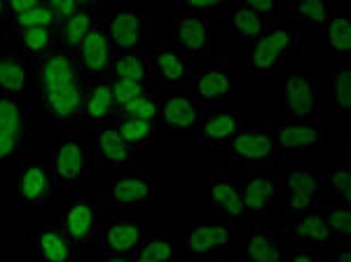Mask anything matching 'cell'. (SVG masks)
Returning <instances> with one entry per match:
<instances>
[{
    "mask_svg": "<svg viewBox=\"0 0 351 262\" xmlns=\"http://www.w3.org/2000/svg\"><path fill=\"white\" fill-rule=\"evenodd\" d=\"M56 192L52 164L45 157L19 159L10 176V197L19 206H40Z\"/></svg>",
    "mask_w": 351,
    "mask_h": 262,
    "instance_id": "1",
    "label": "cell"
},
{
    "mask_svg": "<svg viewBox=\"0 0 351 262\" xmlns=\"http://www.w3.org/2000/svg\"><path fill=\"white\" fill-rule=\"evenodd\" d=\"M298 36L300 33L291 24L265 28L251 43V49H248V71L253 75H271V73H276L286 56L295 49Z\"/></svg>",
    "mask_w": 351,
    "mask_h": 262,
    "instance_id": "2",
    "label": "cell"
},
{
    "mask_svg": "<svg viewBox=\"0 0 351 262\" xmlns=\"http://www.w3.org/2000/svg\"><path fill=\"white\" fill-rule=\"evenodd\" d=\"M228 152L232 162L253 169H269L279 162V145L269 124H248L241 127L230 141Z\"/></svg>",
    "mask_w": 351,
    "mask_h": 262,
    "instance_id": "3",
    "label": "cell"
},
{
    "mask_svg": "<svg viewBox=\"0 0 351 262\" xmlns=\"http://www.w3.org/2000/svg\"><path fill=\"white\" fill-rule=\"evenodd\" d=\"M52 174L56 183L64 187H75L84 183L89 176V167H92V150H89V141L82 134H66L61 143L54 147L52 157Z\"/></svg>",
    "mask_w": 351,
    "mask_h": 262,
    "instance_id": "4",
    "label": "cell"
},
{
    "mask_svg": "<svg viewBox=\"0 0 351 262\" xmlns=\"http://www.w3.org/2000/svg\"><path fill=\"white\" fill-rule=\"evenodd\" d=\"M33 68H36V99L40 108L56 92H61L66 84H71L73 80L80 78L75 56H71L59 45H54L40 61H36Z\"/></svg>",
    "mask_w": 351,
    "mask_h": 262,
    "instance_id": "5",
    "label": "cell"
},
{
    "mask_svg": "<svg viewBox=\"0 0 351 262\" xmlns=\"http://www.w3.org/2000/svg\"><path fill=\"white\" fill-rule=\"evenodd\" d=\"M106 33L112 54L145 52L150 47V19L136 8L115 10L106 24Z\"/></svg>",
    "mask_w": 351,
    "mask_h": 262,
    "instance_id": "6",
    "label": "cell"
},
{
    "mask_svg": "<svg viewBox=\"0 0 351 262\" xmlns=\"http://www.w3.org/2000/svg\"><path fill=\"white\" fill-rule=\"evenodd\" d=\"M145 59L152 82H160L167 89H180L192 80V66L185 52H180L176 45H150L145 49Z\"/></svg>",
    "mask_w": 351,
    "mask_h": 262,
    "instance_id": "7",
    "label": "cell"
},
{
    "mask_svg": "<svg viewBox=\"0 0 351 262\" xmlns=\"http://www.w3.org/2000/svg\"><path fill=\"white\" fill-rule=\"evenodd\" d=\"M73 246L92 241L101 230V195H77L66 204L61 220Z\"/></svg>",
    "mask_w": 351,
    "mask_h": 262,
    "instance_id": "8",
    "label": "cell"
},
{
    "mask_svg": "<svg viewBox=\"0 0 351 262\" xmlns=\"http://www.w3.org/2000/svg\"><path fill=\"white\" fill-rule=\"evenodd\" d=\"M243 115L234 112L220 104H208L199 110V124H197V136L199 143L213 150H228L230 141L241 129Z\"/></svg>",
    "mask_w": 351,
    "mask_h": 262,
    "instance_id": "9",
    "label": "cell"
},
{
    "mask_svg": "<svg viewBox=\"0 0 351 262\" xmlns=\"http://www.w3.org/2000/svg\"><path fill=\"white\" fill-rule=\"evenodd\" d=\"M112 209H141L155 199V180L136 169H124L108 183L106 190Z\"/></svg>",
    "mask_w": 351,
    "mask_h": 262,
    "instance_id": "10",
    "label": "cell"
},
{
    "mask_svg": "<svg viewBox=\"0 0 351 262\" xmlns=\"http://www.w3.org/2000/svg\"><path fill=\"white\" fill-rule=\"evenodd\" d=\"M241 190V202H243V213L248 215H265L269 213L276 204L284 197V185H281V176L274 171H251L243 180Z\"/></svg>",
    "mask_w": 351,
    "mask_h": 262,
    "instance_id": "11",
    "label": "cell"
},
{
    "mask_svg": "<svg viewBox=\"0 0 351 262\" xmlns=\"http://www.w3.org/2000/svg\"><path fill=\"white\" fill-rule=\"evenodd\" d=\"M84 87V106H82V119L80 127L82 129H99L106 127L108 122H115L117 108L112 104V94H110V75H92L82 82Z\"/></svg>",
    "mask_w": 351,
    "mask_h": 262,
    "instance_id": "12",
    "label": "cell"
},
{
    "mask_svg": "<svg viewBox=\"0 0 351 262\" xmlns=\"http://www.w3.org/2000/svg\"><path fill=\"white\" fill-rule=\"evenodd\" d=\"M82 106H84V87H82V80L77 78L71 84H66L61 92H56L43 106V110L47 115L49 124H54L56 129H64L66 134H71V131H77V127H80Z\"/></svg>",
    "mask_w": 351,
    "mask_h": 262,
    "instance_id": "13",
    "label": "cell"
},
{
    "mask_svg": "<svg viewBox=\"0 0 351 262\" xmlns=\"http://www.w3.org/2000/svg\"><path fill=\"white\" fill-rule=\"evenodd\" d=\"M77 61V71L84 78L92 75H110V66H112V49L108 43V33H106L104 21H96L89 28V33L84 36L80 49L75 54Z\"/></svg>",
    "mask_w": 351,
    "mask_h": 262,
    "instance_id": "14",
    "label": "cell"
},
{
    "mask_svg": "<svg viewBox=\"0 0 351 262\" xmlns=\"http://www.w3.org/2000/svg\"><path fill=\"white\" fill-rule=\"evenodd\" d=\"M145 239V227L132 218H120L101 227V250L106 258L127 260L141 248Z\"/></svg>",
    "mask_w": 351,
    "mask_h": 262,
    "instance_id": "15",
    "label": "cell"
},
{
    "mask_svg": "<svg viewBox=\"0 0 351 262\" xmlns=\"http://www.w3.org/2000/svg\"><path fill=\"white\" fill-rule=\"evenodd\" d=\"M24 108L14 96L0 94V164H10L19 157L24 143Z\"/></svg>",
    "mask_w": 351,
    "mask_h": 262,
    "instance_id": "16",
    "label": "cell"
},
{
    "mask_svg": "<svg viewBox=\"0 0 351 262\" xmlns=\"http://www.w3.org/2000/svg\"><path fill=\"white\" fill-rule=\"evenodd\" d=\"M274 131L279 150H314L324 145V122L321 117H295L281 122Z\"/></svg>",
    "mask_w": 351,
    "mask_h": 262,
    "instance_id": "17",
    "label": "cell"
},
{
    "mask_svg": "<svg viewBox=\"0 0 351 262\" xmlns=\"http://www.w3.org/2000/svg\"><path fill=\"white\" fill-rule=\"evenodd\" d=\"M324 190V174L316 169H293L288 176L284 190V202L288 215H298L302 211H309Z\"/></svg>",
    "mask_w": 351,
    "mask_h": 262,
    "instance_id": "18",
    "label": "cell"
},
{
    "mask_svg": "<svg viewBox=\"0 0 351 262\" xmlns=\"http://www.w3.org/2000/svg\"><path fill=\"white\" fill-rule=\"evenodd\" d=\"M92 162L96 169H115L124 171L132 169L134 150L124 143L115 127H99L94 136V155Z\"/></svg>",
    "mask_w": 351,
    "mask_h": 262,
    "instance_id": "19",
    "label": "cell"
},
{
    "mask_svg": "<svg viewBox=\"0 0 351 262\" xmlns=\"http://www.w3.org/2000/svg\"><path fill=\"white\" fill-rule=\"evenodd\" d=\"M176 47L188 56H208L211 52V26L204 14H183L173 21Z\"/></svg>",
    "mask_w": 351,
    "mask_h": 262,
    "instance_id": "20",
    "label": "cell"
},
{
    "mask_svg": "<svg viewBox=\"0 0 351 262\" xmlns=\"http://www.w3.org/2000/svg\"><path fill=\"white\" fill-rule=\"evenodd\" d=\"M188 253L195 258H218L230 248V223L213 220L208 225H197L188 232Z\"/></svg>",
    "mask_w": 351,
    "mask_h": 262,
    "instance_id": "21",
    "label": "cell"
},
{
    "mask_svg": "<svg viewBox=\"0 0 351 262\" xmlns=\"http://www.w3.org/2000/svg\"><path fill=\"white\" fill-rule=\"evenodd\" d=\"M28 59L31 56L24 49L0 56V94L3 96L21 99L24 94H28L33 82V68L28 64Z\"/></svg>",
    "mask_w": 351,
    "mask_h": 262,
    "instance_id": "22",
    "label": "cell"
},
{
    "mask_svg": "<svg viewBox=\"0 0 351 262\" xmlns=\"http://www.w3.org/2000/svg\"><path fill=\"white\" fill-rule=\"evenodd\" d=\"M199 101L190 94H169L160 101V122L167 129L195 131L199 124Z\"/></svg>",
    "mask_w": 351,
    "mask_h": 262,
    "instance_id": "23",
    "label": "cell"
},
{
    "mask_svg": "<svg viewBox=\"0 0 351 262\" xmlns=\"http://www.w3.org/2000/svg\"><path fill=\"white\" fill-rule=\"evenodd\" d=\"M335 16L332 0H293L291 3V26L298 33H319Z\"/></svg>",
    "mask_w": 351,
    "mask_h": 262,
    "instance_id": "24",
    "label": "cell"
},
{
    "mask_svg": "<svg viewBox=\"0 0 351 262\" xmlns=\"http://www.w3.org/2000/svg\"><path fill=\"white\" fill-rule=\"evenodd\" d=\"M232 89V73L225 64H208L195 75V99L208 104H223Z\"/></svg>",
    "mask_w": 351,
    "mask_h": 262,
    "instance_id": "25",
    "label": "cell"
},
{
    "mask_svg": "<svg viewBox=\"0 0 351 262\" xmlns=\"http://www.w3.org/2000/svg\"><path fill=\"white\" fill-rule=\"evenodd\" d=\"M319 104V82L311 75H293L286 82V115L311 117Z\"/></svg>",
    "mask_w": 351,
    "mask_h": 262,
    "instance_id": "26",
    "label": "cell"
},
{
    "mask_svg": "<svg viewBox=\"0 0 351 262\" xmlns=\"http://www.w3.org/2000/svg\"><path fill=\"white\" fill-rule=\"evenodd\" d=\"M211 202L216 209V218L225 223H234L243 215L241 190L234 180L225 174H216L211 178Z\"/></svg>",
    "mask_w": 351,
    "mask_h": 262,
    "instance_id": "27",
    "label": "cell"
},
{
    "mask_svg": "<svg viewBox=\"0 0 351 262\" xmlns=\"http://www.w3.org/2000/svg\"><path fill=\"white\" fill-rule=\"evenodd\" d=\"M96 14L89 8H80L77 12L64 16V19L56 24V43L59 47H64L68 54L75 56L80 49L84 36L89 33V28L96 24Z\"/></svg>",
    "mask_w": 351,
    "mask_h": 262,
    "instance_id": "28",
    "label": "cell"
},
{
    "mask_svg": "<svg viewBox=\"0 0 351 262\" xmlns=\"http://www.w3.org/2000/svg\"><path fill=\"white\" fill-rule=\"evenodd\" d=\"M286 235L279 227H256L248 237V260L253 262H276L284 255Z\"/></svg>",
    "mask_w": 351,
    "mask_h": 262,
    "instance_id": "29",
    "label": "cell"
},
{
    "mask_svg": "<svg viewBox=\"0 0 351 262\" xmlns=\"http://www.w3.org/2000/svg\"><path fill=\"white\" fill-rule=\"evenodd\" d=\"M288 232H291L295 239H300V241L314 243V246H324V243L332 241L324 211L314 209V206H311L309 211L298 213L295 218L291 220V225H288Z\"/></svg>",
    "mask_w": 351,
    "mask_h": 262,
    "instance_id": "30",
    "label": "cell"
},
{
    "mask_svg": "<svg viewBox=\"0 0 351 262\" xmlns=\"http://www.w3.org/2000/svg\"><path fill=\"white\" fill-rule=\"evenodd\" d=\"M180 239L173 230H155L145 232V239L141 243V248L134 253L136 260L143 262H164V260H176L180 253Z\"/></svg>",
    "mask_w": 351,
    "mask_h": 262,
    "instance_id": "31",
    "label": "cell"
},
{
    "mask_svg": "<svg viewBox=\"0 0 351 262\" xmlns=\"http://www.w3.org/2000/svg\"><path fill=\"white\" fill-rule=\"evenodd\" d=\"M38 255L49 262H64L75 258V246L66 237L64 227L47 225L38 232Z\"/></svg>",
    "mask_w": 351,
    "mask_h": 262,
    "instance_id": "32",
    "label": "cell"
},
{
    "mask_svg": "<svg viewBox=\"0 0 351 262\" xmlns=\"http://www.w3.org/2000/svg\"><path fill=\"white\" fill-rule=\"evenodd\" d=\"M110 73L115 78H129V80H136V82L148 84V87L152 84V75H150L145 52H117V54H112Z\"/></svg>",
    "mask_w": 351,
    "mask_h": 262,
    "instance_id": "33",
    "label": "cell"
},
{
    "mask_svg": "<svg viewBox=\"0 0 351 262\" xmlns=\"http://www.w3.org/2000/svg\"><path fill=\"white\" fill-rule=\"evenodd\" d=\"M112 127L117 129V134L124 139L132 150L136 147H143L148 145L157 134V127L152 119H138V117H124V115H117L115 124Z\"/></svg>",
    "mask_w": 351,
    "mask_h": 262,
    "instance_id": "34",
    "label": "cell"
},
{
    "mask_svg": "<svg viewBox=\"0 0 351 262\" xmlns=\"http://www.w3.org/2000/svg\"><path fill=\"white\" fill-rule=\"evenodd\" d=\"M230 31L237 38V43L251 45L265 31V21L253 10L243 8V5H234V10L230 12Z\"/></svg>",
    "mask_w": 351,
    "mask_h": 262,
    "instance_id": "35",
    "label": "cell"
},
{
    "mask_svg": "<svg viewBox=\"0 0 351 262\" xmlns=\"http://www.w3.org/2000/svg\"><path fill=\"white\" fill-rule=\"evenodd\" d=\"M21 49L31 56L33 64L40 61L45 54L56 45V28L54 26H40V28H26V31H16Z\"/></svg>",
    "mask_w": 351,
    "mask_h": 262,
    "instance_id": "36",
    "label": "cell"
},
{
    "mask_svg": "<svg viewBox=\"0 0 351 262\" xmlns=\"http://www.w3.org/2000/svg\"><path fill=\"white\" fill-rule=\"evenodd\" d=\"M328 92H330V104L337 110H349L351 106V66L349 61H342L339 66L330 68L328 75Z\"/></svg>",
    "mask_w": 351,
    "mask_h": 262,
    "instance_id": "37",
    "label": "cell"
},
{
    "mask_svg": "<svg viewBox=\"0 0 351 262\" xmlns=\"http://www.w3.org/2000/svg\"><path fill=\"white\" fill-rule=\"evenodd\" d=\"M326 215V223H328V230H330V237L332 241L337 243H347L349 241V235H351V211H349V204H332L324 211Z\"/></svg>",
    "mask_w": 351,
    "mask_h": 262,
    "instance_id": "38",
    "label": "cell"
},
{
    "mask_svg": "<svg viewBox=\"0 0 351 262\" xmlns=\"http://www.w3.org/2000/svg\"><path fill=\"white\" fill-rule=\"evenodd\" d=\"M326 49L330 54L347 56L351 49V26L344 16L335 14L326 26Z\"/></svg>",
    "mask_w": 351,
    "mask_h": 262,
    "instance_id": "39",
    "label": "cell"
},
{
    "mask_svg": "<svg viewBox=\"0 0 351 262\" xmlns=\"http://www.w3.org/2000/svg\"><path fill=\"white\" fill-rule=\"evenodd\" d=\"M160 101L155 92H145L141 96H136L129 104H124L122 108H117V115L124 117H138V119H152L155 122L157 115H160Z\"/></svg>",
    "mask_w": 351,
    "mask_h": 262,
    "instance_id": "40",
    "label": "cell"
},
{
    "mask_svg": "<svg viewBox=\"0 0 351 262\" xmlns=\"http://www.w3.org/2000/svg\"><path fill=\"white\" fill-rule=\"evenodd\" d=\"M10 21H12L14 33L26 31V28H40V26H54L56 28V19H54V14L49 12L47 5H38V8L28 10V12L10 16Z\"/></svg>",
    "mask_w": 351,
    "mask_h": 262,
    "instance_id": "41",
    "label": "cell"
},
{
    "mask_svg": "<svg viewBox=\"0 0 351 262\" xmlns=\"http://www.w3.org/2000/svg\"><path fill=\"white\" fill-rule=\"evenodd\" d=\"M150 92L148 84L143 82H136V80H129V78H110V94H112V104L115 108H122L124 104H129L136 96Z\"/></svg>",
    "mask_w": 351,
    "mask_h": 262,
    "instance_id": "42",
    "label": "cell"
},
{
    "mask_svg": "<svg viewBox=\"0 0 351 262\" xmlns=\"http://www.w3.org/2000/svg\"><path fill=\"white\" fill-rule=\"evenodd\" d=\"M324 187H328L332 197L342 204H349L351 199V174L347 169H335L324 176Z\"/></svg>",
    "mask_w": 351,
    "mask_h": 262,
    "instance_id": "43",
    "label": "cell"
},
{
    "mask_svg": "<svg viewBox=\"0 0 351 262\" xmlns=\"http://www.w3.org/2000/svg\"><path fill=\"white\" fill-rule=\"evenodd\" d=\"M281 258H286L288 262H319L321 250H319V246H314V243L295 239V241L291 243V248H288Z\"/></svg>",
    "mask_w": 351,
    "mask_h": 262,
    "instance_id": "44",
    "label": "cell"
},
{
    "mask_svg": "<svg viewBox=\"0 0 351 262\" xmlns=\"http://www.w3.org/2000/svg\"><path fill=\"white\" fill-rule=\"evenodd\" d=\"M237 5L253 10L263 21H276L281 16V5L276 0H237Z\"/></svg>",
    "mask_w": 351,
    "mask_h": 262,
    "instance_id": "45",
    "label": "cell"
},
{
    "mask_svg": "<svg viewBox=\"0 0 351 262\" xmlns=\"http://www.w3.org/2000/svg\"><path fill=\"white\" fill-rule=\"evenodd\" d=\"M228 0H178V8L180 12L185 14H213V12H220L225 8Z\"/></svg>",
    "mask_w": 351,
    "mask_h": 262,
    "instance_id": "46",
    "label": "cell"
},
{
    "mask_svg": "<svg viewBox=\"0 0 351 262\" xmlns=\"http://www.w3.org/2000/svg\"><path fill=\"white\" fill-rule=\"evenodd\" d=\"M45 5L49 8V12L54 14V19H56V24H59L64 16L68 14H73V12H77V10L82 8L77 0H45Z\"/></svg>",
    "mask_w": 351,
    "mask_h": 262,
    "instance_id": "47",
    "label": "cell"
},
{
    "mask_svg": "<svg viewBox=\"0 0 351 262\" xmlns=\"http://www.w3.org/2000/svg\"><path fill=\"white\" fill-rule=\"evenodd\" d=\"M38 5H45V0H8L10 16L21 14V12H28V10L38 8Z\"/></svg>",
    "mask_w": 351,
    "mask_h": 262,
    "instance_id": "48",
    "label": "cell"
},
{
    "mask_svg": "<svg viewBox=\"0 0 351 262\" xmlns=\"http://www.w3.org/2000/svg\"><path fill=\"white\" fill-rule=\"evenodd\" d=\"M10 21V10H8V0H0V33L5 31V24Z\"/></svg>",
    "mask_w": 351,
    "mask_h": 262,
    "instance_id": "49",
    "label": "cell"
},
{
    "mask_svg": "<svg viewBox=\"0 0 351 262\" xmlns=\"http://www.w3.org/2000/svg\"><path fill=\"white\" fill-rule=\"evenodd\" d=\"M335 260H349V250H342L339 255H335Z\"/></svg>",
    "mask_w": 351,
    "mask_h": 262,
    "instance_id": "50",
    "label": "cell"
},
{
    "mask_svg": "<svg viewBox=\"0 0 351 262\" xmlns=\"http://www.w3.org/2000/svg\"><path fill=\"white\" fill-rule=\"evenodd\" d=\"M77 3H80V5H82V8H87V5H94V3H96V0H77Z\"/></svg>",
    "mask_w": 351,
    "mask_h": 262,
    "instance_id": "51",
    "label": "cell"
},
{
    "mask_svg": "<svg viewBox=\"0 0 351 262\" xmlns=\"http://www.w3.org/2000/svg\"><path fill=\"white\" fill-rule=\"evenodd\" d=\"M276 3H279V5H288V8H291L293 0H276Z\"/></svg>",
    "mask_w": 351,
    "mask_h": 262,
    "instance_id": "52",
    "label": "cell"
}]
</instances>
